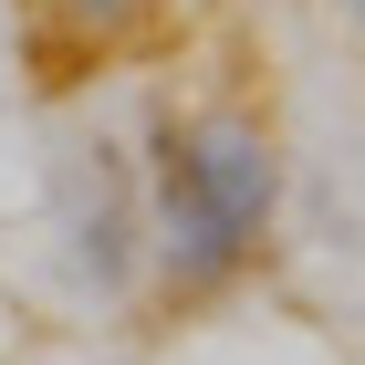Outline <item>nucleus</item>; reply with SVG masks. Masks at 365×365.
I'll return each instance as SVG.
<instances>
[{
	"instance_id": "obj_2",
	"label": "nucleus",
	"mask_w": 365,
	"mask_h": 365,
	"mask_svg": "<svg viewBox=\"0 0 365 365\" xmlns=\"http://www.w3.org/2000/svg\"><path fill=\"white\" fill-rule=\"evenodd\" d=\"M63 21L73 31H94V42H105V31H125V21H146V11H157V0H53Z\"/></svg>"
},
{
	"instance_id": "obj_3",
	"label": "nucleus",
	"mask_w": 365,
	"mask_h": 365,
	"mask_svg": "<svg viewBox=\"0 0 365 365\" xmlns=\"http://www.w3.org/2000/svg\"><path fill=\"white\" fill-rule=\"evenodd\" d=\"M334 11H344V21H355V31H365V0H334Z\"/></svg>"
},
{
	"instance_id": "obj_1",
	"label": "nucleus",
	"mask_w": 365,
	"mask_h": 365,
	"mask_svg": "<svg viewBox=\"0 0 365 365\" xmlns=\"http://www.w3.org/2000/svg\"><path fill=\"white\" fill-rule=\"evenodd\" d=\"M146 198H157V272L178 292H220L251 272L282 209V146L240 115H157L146 136Z\"/></svg>"
}]
</instances>
